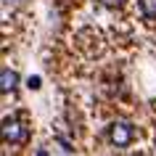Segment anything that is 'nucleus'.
<instances>
[{
    "label": "nucleus",
    "mask_w": 156,
    "mask_h": 156,
    "mask_svg": "<svg viewBox=\"0 0 156 156\" xmlns=\"http://www.w3.org/2000/svg\"><path fill=\"white\" fill-rule=\"evenodd\" d=\"M16 82H19V74L11 72V69H3V93L13 90V87H16Z\"/></svg>",
    "instance_id": "nucleus-3"
},
{
    "label": "nucleus",
    "mask_w": 156,
    "mask_h": 156,
    "mask_svg": "<svg viewBox=\"0 0 156 156\" xmlns=\"http://www.w3.org/2000/svg\"><path fill=\"white\" fill-rule=\"evenodd\" d=\"M140 13H143L148 21H154L156 19V0H140Z\"/></svg>",
    "instance_id": "nucleus-4"
},
{
    "label": "nucleus",
    "mask_w": 156,
    "mask_h": 156,
    "mask_svg": "<svg viewBox=\"0 0 156 156\" xmlns=\"http://www.w3.org/2000/svg\"><path fill=\"white\" fill-rule=\"evenodd\" d=\"M101 3H103V5H108V8H119L124 0H101Z\"/></svg>",
    "instance_id": "nucleus-5"
},
{
    "label": "nucleus",
    "mask_w": 156,
    "mask_h": 156,
    "mask_svg": "<svg viewBox=\"0 0 156 156\" xmlns=\"http://www.w3.org/2000/svg\"><path fill=\"white\" fill-rule=\"evenodd\" d=\"M3 140L5 143H24L27 130L19 119H3Z\"/></svg>",
    "instance_id": "nucleus-1"
},
{
    "label": "nucleus",
    "mask_w": 156,
    "mask_h": 156,
    "mask_svg": "<svg viewBox=\"0 0 156 156\" xmlns=\"http://www.w3.org/2000/svg\"><path fill=\"white\" fill-rule=\"evenodd\" d=\"M108 140L114 143V146H130V140H132V127L127 122H114L111 127H108Z\"/></svg>",
    "instance_id": "nucleus-2"
}]
</instances>
